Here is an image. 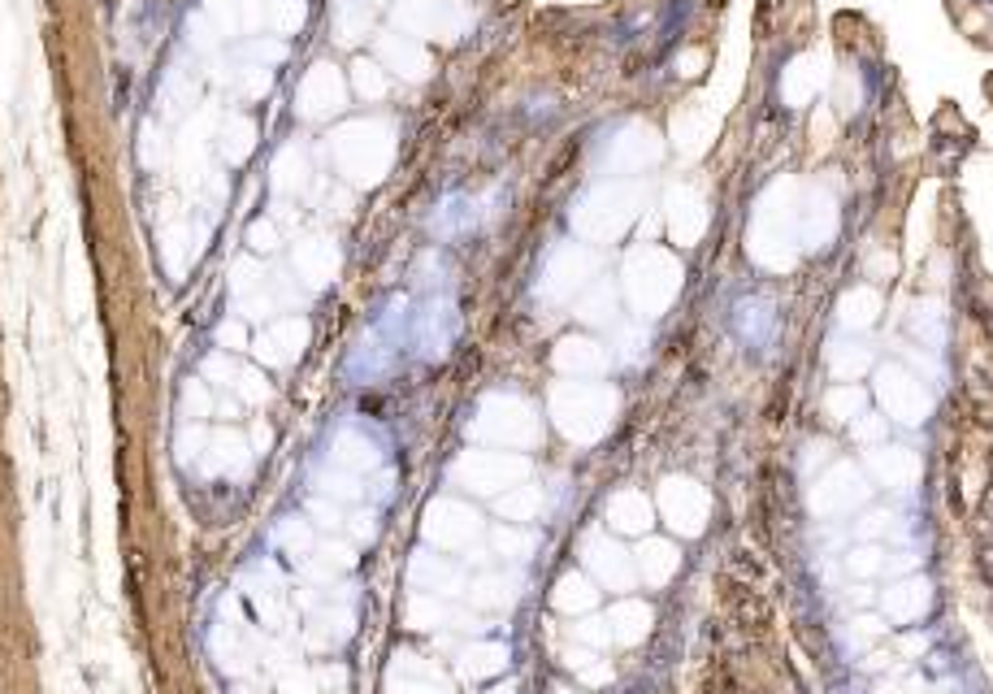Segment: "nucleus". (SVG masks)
<instances>
[{
	"label": "nucleus",
	"instance_id": "f257e3e1",
	"mask_svg": "<svg viewBox=\"0 0 993 694\" xmlns=\"http://www.w3.org/2000/svg\"><path fill=\"white\" fill-rule=\"evenodd\" d=\"M335 152H339L344 174L369 187L391 165V126H382V122H356V126L335 135Z\"/></svg>",
	"mask_w": 993,
	"mask_h": 694
},
{
	"label": "nucleus",
	"instance_id": "f03ea898",
	"mask_svg": "<svg viewBox=\"0 0 993 694\" xmlns=\"http://www.w3.org/2000/svg\"><path fill=\"white\" fill-rule=\"evenodd\" d=\"M625 278H629V299H634V308H638L643 317L664 313V308L673 304V296H677V287H682L677 265H673L664 252H643V256H634Z\"/></svg>",
	"mask_w": 993,
	"mask_h": 694
},
{
	"label": "nucleus",
	"instance_id": "7ed1b4c3",
	"mask_svg": "<svg viewBox=\"0 0 993 694\" xmlns=\"http://www.w3.org/2000/svg\"><path fill=\"white\" fill-rule=\"evenodd\" d=\"M595 274V252L586 248H555L543 265V283H539V296L560 304V299L577 296L586 287V278Z\"/></svg>",
	"mask_w": 993,
	"mask_h": 694
},
{
	"label": "nucleus",
	"instance_id": "20e7f679",
	"mask_svg": "<svg viewBox=\"0 0 993 694\" xmlns=\"http://www.w3.org/2000/svg\"><path fill=\"white\" fill-rule=\"evenodd\" d=\"M460 330V317H455V299L448 292H434L430 299H421V308L412 313V339L426 356H443Z\"/></svg>",
	"mask_w": 993,
	"mask_h": 694
},
{
	"label": "nucleus",
	"instance_id": "39448f33",
	"mask_svg": "<svg viewBox=\"0 0 993 694\" xmlns=\"http://www.w3.org/2000/svg\"><path fill=\"white\" fill-rule=\"evenodd\" d=\"M612 170H621V174H634V170H646V165H655L659 161V135L643 126V122H629V126H621L616 131V140L607 144V156H603Z\"/></svg>",
	"mask_w": 993,
	"mask_h": 694
},
{
	"label": "nucleus",
	"instance_id": "423d86ee",
	"mask_svg": "<svg viewBox=\"0 0 993 694\" xmlns=\"http://www.w3.org/2000/svg\"><path fill=\"white\" fill-rule=\"evenodd\" d=\"M348 100V83L339 79L335 65H313L308 79L299 83V113L304 118H330Z\"/></svg>",
	"mask_w": 993,
	"mask_h": 694
},
{
	"label": "nucleus",
	"instance_id": "0eeeda50",
	"mask_svg": "<svg viewBox=\"0 0 993 694\" xmlns=\"http://www.w3.org/2000/svg\"><path fill=\"white\" fill-rule=\"evenodd\" d=\"M396 18L412 35H439V40H455V31L464 27V18H455L443 0H403Z\"/></svg>",
	"mask_w": 993,
	"mask_h": 694
},
{
	"label": "nucleus",
	"instance_id": "6e6552de",
	"mask_svg": "<svg viewBox=\"0 0 993 694\" xmlns=\"http://www.w3.org/2000/svg\"><path fill=\"white\" fill-rule=\"evenodd\" d=\"M734 330L750 347L772 344V335H777V304H772V296H759L755 292V296L734 299Z\"/></svg>",
	"mask_w": 993,
	"mask_h": 694
},
{
	"label": "nucleus",
	"instance_id": "1a4fd4ad",
	"mask_svg": "<svg viewBox=\"0 0 993 694\" xmlns=\"http://www.w3.org/2000/svg\"><path fill=\"white\" fill-rule=\"evenodd\" d=\"M487 200H473L464 196V192H451V196L439 200V208H434V217H430V231L439 235V239H455V235H464V231H473V226H482L487 217H491V208H482Z\"/></svg>",
	"mask_w": 993,
	"mask_h": 694
},
{
	"label": "nucleus",
	"instance_id": "9d476101",
	"mask_svg": "<svg viewBox=\"0 0 993 694\" xmlns=\"http://www.w3.org/2000/svg\"><path fill=\"white\" fill-rule=\"evenodd\" d=\"M296 269L313 283V287H321V283L335 278V269H339V252H335V244H326V239H308V244H299V252H296Z\"/></svg>",
	"mask_w": 993,
	"mask_h": 694
},
{
	"label": "nucleus",
	"instance_id": "9b49d317",
	"mask_svg": "<svg viewBox=\"0 0 993 694\" xmlns=\"http://www.w3.org/2000/svg\"><path fill=\"white\" fill-rule=\"evenodd\" d=\"M378 52H382V61L396 70V74H403V79H426V52L417 49V44H408V40H399V35H382V44H378Z\"/></svg>",
	"mask_w": 993,
	"mask_h": 694
},
{
	"label": "nucleus",
	"instance_id": "f8f14e48",
	"mask_svg": "<svg viewBox=\"0 0 993 694\" xmlns=\"http://www.w3.org/2000/svg\"><path fill=\"white\" fill-rule=\"evenodd\" d=\"M877 313H881V296H877L872 287H854V292H846L842 304H838V317H842V326H850V330L872 326Z\"/></svg>",
	"mask_w": 993,
	"mask_h": 694
},
{
	"label": "nucleus",
	"instance_id": "ddd939ff",
	"mask_svg": "<svg viewBox=\"0 0 993 694\" xmlns=\"http://www.w3.org/2000/svg\"><path fill=\"white\" fill-rule=\"evenodd\" d=\"M807 248H829V239L838 235V213H833V200L829 196H811L807 204Z\"/></svg>",
	"mask_w": 993,
	"mask_h": 694
},
{
	"label": "nucleus",
	"instance_id": "4468645a",
	"mask_svg": "<svg viewBox=\"0 0 993 694\" xmlns=\"http://www.w3.org/2000/svg\"><path fill=\"white\" fill-rule=\"evenodd\" d=\"M335 31H339L344 44H356L360 35H369V0H339Z\"/></svg>",
	"mask_w": 993,
	"mask_h": 694
},
{
	"label": "nucleus",
	"instance_id": "2eb2a0df",
	"mask_svg": "<svg viewBox=\"0 0 993 694\" xmlns=\"http://www.w3.org/2000/svg\"><path fill=\"white\" fill-rule=\"evenodd\" d=\"M603 347L591 344V339H564L560 351H555V365L560 369H603Z\"/></svg>",
	"mask_w": 993,
	"mask_h": 694
},
{
	"label": "nucleus",
	"instance_id": "dca6fc26",
	"mask_svg": "<svg viewBox=\"0 0 993 694\" xmlns=\"http://www.w3.org/2000/svg\"><path fill=\"white\" fill-rule=\"evenodd\" d=\"M811 65H816V61H811V57H802V61H795V65L786 70V79H781V92H786V100H790V104H802V100H811V92H816L820 74H816Z\"/></svg>",
	"mask_w": 993,
	"mask_h": 694
},
{
	"label": "nucleus",
	"instance_id": "f3484780",
	"mask_svg": "<svg viewBox=\"0 0 993 694\" xmlns=\"http://www.w3.org/2000/svg\"><path fill=\"white\" fill-rule=\"evenodd\" d=\"M304 174H308V165H304V152L299 149H287L278 156V165H274V183L283 192H296L299 183H304Z\"/></svg>",
	"mask_w": 993,
	"mask_h": 694
},
{
	"label": "nucleus",
	"instance_id": "a211bd4d",
	"mask_svg": "<svg viewBox=\"0 0 993 694\" xmlns=\"http://www.w3.org/2000/svg\"><path fill=\"white\" fill-rule=\"evenodd\" d=\"M252 144H256V126L244 122V118H235V122L226 126V144H222L226 161H244V156L252 152Z\"/></svg>",
	"mask_w": 993,
	"mask_h": 694
},
{
	"label": "nucleus",
	"instance_id": "6ab92c4d",
	"mask_svg": "<svg viewBox=\"0 0 993 694\" xmlns=\"http://www.w3.org/2000/svg\"><path fill=\"white\" fill-rule=\"evenodd\" d=\"M829 360H833V369H838V374H859V369L868 365V347L850 344V339H833V347H829Z\"/></svg>",
	"mask_w": 993,
	"mask_h": 694
},
{
	"label": "nucleus",
	"instance_id": "aec40b11",
	"mask_svg": "<svg viewBox=\"0 0 993 694\" xmlns=\"http://www.w3.org/2000/svg\"><path fill=\"white\" fill-rule=\"evenodd\" d=\"M351 88H356L365 100H378L382 92H387V79H382V70H378L373 61H356V65H351Z\"/></svg>",
	"mask_w": 993,
	"mask_h": 694
},
{
	"label": "nucleus",
	"instance_id": "412c9836",
	"mask_svg": "<svg viewBox=\"0 0 993 694\" xmlns=\"http://www.w3.org/2000/svg\"><path fill=\"white\" fill-rule=\"evenodd\" d=\"M612 304H616V296H612V287L603 283L595 296L577 304V313H582V317H591V322H607V308H612Z\"/></svg>",
	"mask_w": 993,
	"mask_h": 694
},
{
	"label": "nucleus",
	"instance_id": "4be33fe9",
	"mask_svg": "<svg viewBox=\"0 0 993 694\" xmlns=\"http://www.w3.org/2000/svg\"><path fill=\"white\" fill-rule=\"evenodd\" d=\"M274 22H278L283 31H296L299 22H304V4H299V0H278V4H274Z\"/></svg>",
	"mask_w": 993,
	"mask_h": 694
},
{
	"label": "nucleus",
	"instance_id": "5701e85b",
	"mask_svg": "<svg viewBox=\"0 0 993 694\" xmlns=\"http://www.w3.org/2000/svg\"><path fill=\"white\" fill-rule=\"evenodd\" d=\"M248 239H252V248H260V252H269L274 244H278V235H274V226H269V222H256Z\"/></svg>",
	"mask_w": 993,
	"mask_h": 694
}]
</instances>
